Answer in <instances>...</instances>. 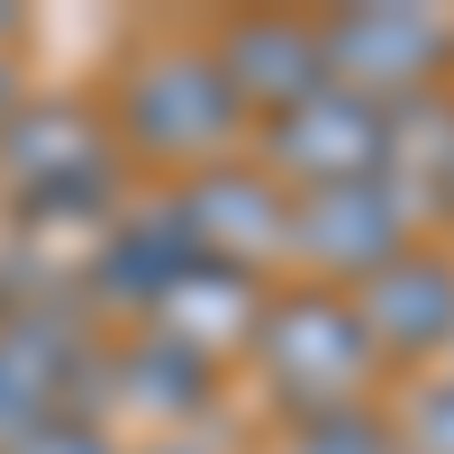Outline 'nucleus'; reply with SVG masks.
I'll return each instance as SVG.
<instances>
[{
  "instance_id": "4468645a",
  "label": "nucleus",
  "mask_w": 454,
  "mask_h": 454,
  "mask_svg": "<svg viewBox=\"0 0 454 454\" xmlns=\"http://www.w3.org/2000/svg\"><path fill=\"white\" fill-rule=\"evenodd\" d=\"M282 454H400V436L372 409H318V419L282 427Z\"/></svg>"
},
{
  "instance_id": "7ed1b4c3",
  "label": "nucleus",
  "mask_w": 454,
  "mask_h": 454,
  "mask_svg": "<svg viewBox=\"0 0 454 454\" xmlns=\"http://www.w3.org/2000/svg\"><path fill=\"white\" fill-rule=\"evenodd\" d=\"M246 355H254L263 391H273L291 419H318V409H364L372 372H382V364H372V346H364V327H355V309H346V291H318V282L263 300Z\"/></svg>"
},
{
  "instance_id": "423d86ee",
  "label": "nucleus",
  "mask_w": 454,
  "mask_h": 454,
  "mask_svg": "<svg viewBox=\"0 0 454 454\" xmlns=\"http://www.w3.org/2000/svg\"><path fill=\"white\" fill-rule=\"evenodd\" d=\"M318 46H327V82L372 109H419L454 73V27L436 10H336L318 19Z\"/></svg>"
},
{
  "instance_id": "f257e3e1",
  "label": "nucleus",
  "mask_w": 454,
  "mask_h": 454,
  "mask_svg": "<svg viewBox=\"0 0 454 454\" xmlns=\"http://www.w3.org/2000/svg\"><path fill=\"white\" fill-rule=\"evenodd\" d=\"M119 182H128V155L100 109L46 91L0 119V200L19 209V237H55V227H91V218L109 227Z\"/></svg>"
},
{
  "instance_id": "6e6552de",
  "label": "nucleus",
  "mask_w": 454,
  "mask_h": 454,
  "mask_svg": "<svg viewBox=\"0 0 454 454\" xmlns=\"http://www.w3.org/2000/svg\"><path fill=\"white\" fill-rule=\"evenodd\" d=\"M173 209L192 227V246L209 263H237V273H263V263H282V246H291V192L263 164H237V155L192 173L173 192Z\"/></svg>"
},
{
  "instance_id": "20e7f679",
  "label": "nucleus",
  "mask_w": 454,
  "mask_h": 454,
  "mask_svg": "<svg viewBox=\"0 0 454 454\" xmlns=\"http://www.w3.org/2000/svg\"><path fill=\"white\" fill-rule=\"evenodd\" d=\"M263 173L282 182V192H336V182H382L400 164V109H372L355 91H309L300 109L282 119H263Z\"/></svg>"
},
{
  "instance_id": "6ab92c4d",
  "label": "nucleus",
  "mask_w": 454,
  "mask_h": 454,
  "mask_svg": "<svg viewBox=\"0 0 454 454\" xmlns=\"http://www.w3.org/2000/svg\"><path fill=\"white\" fill-rule=\"evenodd\" d=\"M19 109V73H10V55H0V119Z\"/></svg>"
},
{
  "instance_id": "9d476101",
  "label": "nucleus",
  "mask_w": 454,
  "mask_h": 454,
  "mask_svg": "<svg viewBox=\"0 0 454 454\" xmlns=\"http://www.w3.org/2000/svg\"><path fill=\"white\" fill-rule=\"evenodd\" d=\"M82 364H91L82 309H73V300H55V291H36L27 309L0 327V445L27 436L36 419H55Z\"/></svg>"
},
{
  "instance_id": "ddd939ff",
  "label": "nucleus",
  "mask_w": 454,
  "mask_h": 454,
  "mask_svg": "<svg viewBox=\"0 0 454 454\" xmlns=\"http://www.w3.org/2000/svg\"><path fill=\"white\" fill-rule=\"evenodd\" d=\"M254 318H263V282L254 273H237V263H192L164 300H155V318L145 327H164L173 346H192V355H246V336H254Z\"/></svg>"
},
{
  "instance_id": "f3484780",
  "label": "nucleus",
  "mask_w": 454,
  "mask_h": 454,
  "mask_svg": "<svg viewBox=\"0 0 454 454\" xmlns=\"http://www.w3.org/2000/svg\"><path fill=\"white\" fill-rule=\"evenodd\" d=\"M0 454H119V445H109V427L91 419V409H55V419H36L27 436H10Z\"/></svg>"
},
{
  "instance_id": "f8f14e48",
  "label": "nucleus",
  "mask_w": 454,
  "mask_h": 454,
  "mask_svg": "<svg viewBox=\"0 0 454 454\" xmlns=\"http://www.w3.org/2000/svg\"><path fill=\"white\" fill-rule=\"evenodd\" d=\"M91 372H100V400L128 409V419H145V427H192L218 400V364L192 355V346H173L164 327L128 336L119 355H91Z\"/></svg>"
},
{
  "instance_id": "412c9836",
  "label": "nucleus",
  "mask_w": 454,
  "mask_h": 454,
  "mask_svg": "<svg viewBox=\"0 0 454 454\" xmlns=\"http://www.w3.org/2000/svg\"><path fill=\"white\" fill-rule=\"evenodd\" d=\"M445 382H454V346H445Z\"/></svg>"
},
{
  "instance_id": "a211bd4d",
  "label": "nucleus",
  "mask_w": 454,
  "mask_h": 454,
  "mask_svg": "<svg viewBox=\"0 0 454 454\" xmlns=\"http://www.w3.org/2000/svg\"><path fill=\"white\" fill-rule=\"evenodd\" d=\"M36 300V273H27V237L19 227H0V327H10L19 309Z\"/></svg>"
},
{
  "instance_id": "aec40b11",
  "label": "nucleus",
  "mask_w": 454,
  "mask_h": 454,
  "mask_svg": "<svg viewBox=\"0 0 454 454\" xmlns=\"http://www.w3.org/2000/svg\"><path fill=\"white\" fill-rule=\"evenodd\" d=\"M145 454H209L200 436H164V445H145Z\"/></svg>"
},
{
  "instance_id": "39448f33",
  "label": "nucleus",
  "mask_w": 454,
  "mask_h": 454,
  "mask_svg": "<svg viewBox=\"0 0 454 454\" xmlns=\"http://www.w3.org/2000/svg\"><path fill=\"white\" fill-rule=\"evenodd\" d=\"M419 246V200L409 182L382 173V182H336V192H300L291 200V246L282 263H309L318 291H355L372 282L391 254Z\"/></svg>"
},
{
  "instance_id": "0eeeda50",
  "label": "nucleus",
  "mask_w": 454,
  "mask_h": 454,
  "mask_svg": "<svg viewBox=\"0 0 454 454\" xmlns=\"http://www.w3.org/2000/svg\"><path fill=\"white\" fill-rule=\"evenodd\" d=\"M346 309L364 327L372 364H445V346H454V254H436V246L391 254L372 282L346 291Z\"/></svg>"
},
{
  "instance_id": "dca6fc26",
  "label": "nucleus",
  "mask_w": 454,
  "mask_h": 454,
  "mask_svg": "<svg viewBox=\"0 0 454 454\" xmlns=\"http://www.w3.org/2000/svg\"><path fill=\"white\" fill-rule=\"evenodd\" d=\"M400 182H409V200H419V209H436V218L454 227V100H436V155H409Z\"/></svg>"
},
{
  "instance_id": "1a4fd4ad",
  "label": "nucleus",
  "mask_w": 454,
  "mask_h": 454,
  "mask_svg": "<svg viewBox=\"0 0 454 454\" xmlns=\"http://www.w3.org/2000/svg\"><path fill=\"white\" fill-rule=\"evenodd\" d=\"M209 64L227 73L237 109L263 128L300 109L309 91H327V46H318V19H291V10H254V19H227L209 36Z\"/></svg>"
},
{
  "instance_id": "9b49d317",
  "label": "nucleus",
  "mask_w": 454,
  "mask_h": 454,
  "mask_svg": "<svg viewBox=\"0 0 454 454\" xmlns=\"http://www.w3.org/2000/svg\"><path fill=\"white\" fill-rule=\"evenodd\" d=\"M192 263H200V246H192V227H182L173 200H155V209H119V218L100 227V246H91V300L155 318V300L192 273Z\"/></svg>"
},
{
  "instance_id": "f03ea898",
  "label": "nucleus",
  "mask_w": 454,
  "mask_h": 454,
  "mask_svg": "<svg viewBox=\"0 0 454 454\" xmlns=\"http://www.w3.org/2000/svg\"><path fill=\"white\" fill-rule=\"evenodd\" d=\"M254 119L237 109L227 91V73L209 64V46H155L128 64L119 82V155H145V164H173V173H209L227 164V145H237Z\"/></svg>"
},
{
  "instance_id": "2eb2a0df",
  "label": "nucleus",
  "mask_w": 454,
  "mask_h": 454,
  "mask_svg": "<svg viewBox=\"0 0 454 454\" xmlns=\"http://www.w3.org/2000/svg\"><path fill=\"white\" fill-rule=\"evenodd\" d=\"M391 436H400V454H454V382H445V372L409 391V409H400Z\"/></svg>"
}]
</instances>
